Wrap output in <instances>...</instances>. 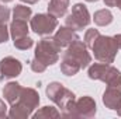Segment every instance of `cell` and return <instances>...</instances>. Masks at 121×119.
<instances>
[{
	"mask_svg": "<svg viewBox=\"0 0 121 119\" xmlns=\"http://www.w3.org/2000/svg\"><path fill=\"white\" fill-rule=\"evenodd\" d=\"M38 102H39V98H38V94L35 92V90L23 88L18 99L11 105V111H10L9 116H11V118L30 116V114L32 112V109H35Z\"/></svg>",
	"mask_w": 121,
	"mask_h": 119,
	"instance_id": "cell-1",
	"label": "cell"
},
{
	"mask_svg": "<svg viewBox=\"0 0 121 119\" xmlns=\"http://www.w3.org/2000/svg\"><path fill=\"white\" fill-rule=\"evenodd\" d=\"M91 49L94 52V58L99 62L110 64V63H113V60L117 55L118 46H117L114 38L99 35L97 39L94 41V44L91 45Z\"/></svg>",
	"mask_w": 121,
	"mask_h": 119,
	"instance_id": "cell-2",
	"label": "cell"
},
{
	"mask_svg": "<svg viewBox=\"0 0 121 119\" xmlns=\"http://www.w3.org/2000/svg\"><path fill=\"white\" fill-rule=\"evenodd\" d=\"M89 77L106 81L108 84V87H120L121 88V73L117 69H114L106 63L93 64L89 69Z\"/></svg>",
	"mask_w": 121,
	"mask_h": 119,
	"instance_id": "cell-3",
	"label": "cell"
},
{
	"mask_svg": "<svg viewBox=\"0 0 121 119\" xmlns=\"http://www.w3.org/2000/svg\"><path fill=\"white\" fill-rule=\"evenodd\" d=\"M60 51V48L58 46V44L52 39H42L38 42L37 45V49H35V58L38 62H41L42 64L48 66V64H52L58 60V52Z\"/></svg>",
	"mask_w": 121,
	"mask_h": 119,
	"instance_id": "cell-4",
	"label": "cell"
},
{
	"mask_svg": "<svg viewBox=\"0 0 121 119\" xmlns=\"http://www.w3.org/2000/svg\"><path fill=\"white\" fill-rule=\"evenodd\" d=\"M47 95L48 98H51L59 108L63 109V112H66L72 104L75 102V95L73 92H70L68 88H65L59 83H52L48 86L47 88Z\"/></svg>",
	"mask_w": 121,
	"mask_h": 119,
	"instance_id": "cell-5",
	"label": "cell"
},
{
	"mask_svg": "<svg viewBox=\"0 0 121 119\" xmlns=\"http://www.w3.org/2000/svg\"><path fill=\"white\" fill-rule=\"evenodd\" d=\"M89 23H90L89 11L80 3L75 4L73 8H72V13L66 17V27H69L70 30H73V31L83 30L85 27L89 25Z\"/></svg>",
	"mask_w": 121,
	"mask_h": 119,
	"instance_id": "cell-6",
	"label": "cell"
},
{
	"mask_svg": "<svg viewBox=\"0 0 121 119\" xmlns=\"http://www.w3.org/2000/svg\"><path fill=\"white\" fill-rule=\"evenodd\" d=\"M31 30L38 35H48L56 28L58 21L56 17L48 14H37L34 18H31Z\"/></svg>",
	"mask_w": 121,
	"mask_h": 119,
	"instance_id": "cell-7",
	"label": "cell"
},
{
	"mask_svg": "<svg viewBox=\"0 0 121 119\" xmlns=\"http://www.w3.org/2000/svg\"><path fill=\"white\" fill-rule=\"evenodd\" d=\"M63 56L75 60L82 69L86 67V66H89V63L91 62L90 55H89V52L86 49V45H83V42H80L79 39L75 41L72 45H69V48H68V51L65 52Z\"/></svg>",
	"mask_w": 121,
	"mask_h": 119,
	"instance_id": "cell-8",
	"label": "cell"
},
{
	"mask_svg": "<svg viewBox=\"0 0 121 119\" xmlns=\"http://www.w3.org/2000/svg\"><path fill=\"white\" fill-rule=\"evenodd\" d=\"M96 114V104L90 97H83L78 102H73L72 107L63 112L65 116H93Z\"/></svg>",
	"mask_w": 121,
	"mask_h": 119,
	"instance_id": "cell-9",
	"label": "cell"
},
{
	"mask_svg": "<svg viewBox=\"0 0 121 119\" xmlns=\"http://www.w3.org/2000/svg\"><path fill=\"white\" fill-rule=\"evenodd\" d=\"M23 70V66L21 63L14 58H4V59L0 60V79L4 80V79H11V77H16L21 73Z\"/></svg>",
	"mask_w": 121,
	"mask_h": 119,
	"instance_id": "cell-10",
	"label": "cell"
},
{
	"mask_svg": "<svg viewBox=\"0 0 121 119\" xmlns=\"http://www.w3.org/2000/svg\"><path fill=\"white\" fill-rule=\"evenodd\" d=\"M78 39H79V36L73 32V30H70L69 27H62L60 30H58V32L54 36V41L58 44L59 48L69 46V45H72Z\"/></svg>",
	"mask_w": 121,
	"mask_h": 119,
	"instance_id": "cell-11",
	"label": "cell"
},
{
	"mask_svg": "<svg viewBox=\"0 0 121 119\" xmlns=\"http://www.w3.org/2000/svg\"><path fill=\"white\" fill-rule=\"evenodd\" d=\"M103 102L110 109H118L121 105V88L120 87H108L103 95Z\"/></svg>",
	"mask_w": 121,
	"mask_h": 119,
	"instance_id": "cell-12",
	"label": "cell"
},
{
	"mask_svg": "<svg viewBox=\"0 0 121 119\" xmlns=\"http://www.w3.org/2000/svg\"><path fill=\"white\" fill-rule=\"evenodd\" d=\"M68 4H69V0H49L48 13L56 18L62 17V16H65V13L68 10Z\"/></svg>",
	"mask_w": 121,
	"mask_h": 119,
	"instance_id": "cell-13",
	"label": "cell"
},
{
	"mask_svg": "<svg viewBox=\"0 0 121 119\" xmlns=\"http://www.w3.org/2000/svg\"><path fill=\"white\" fill-rule=\"evenodd\" d=\"M10 31H11V36L13 39H18V38H23V36H27V32H28V27H27V21H23V20H14L10 25Z\"/></svg>",
	"mask_w": 121,
	"mask_h": 119,
	"instance_id": "cell-14",
	"label": "cell"
},
{
	"mask_svg": "<svg viewBox=\"0 0 121 119\" xmlns=\"http://www.w3.org/2000/svg\"><path fill=\"white\" fill-rule=\"evenodd\" d=\"M21 90H23V88L20 87V84H18V83H9V84L4 87L3 95H4V98H6V99L13 105V104L18 99Z\"/></svg>",
	"mask_w": 121,
	"mask_h": 119,
	"instance_id": "cell-15",
	"label": "cell"
},
{
	"mask_svg": "<svg viewBox=\"0 0 121 119\" xmlns=\"http://www.w3.org/2000/svg\"><path fill=\"white\" fill-rule=\"evenodd\" d=\"M82 67L75 62V60L69 59V58H66V56H63L62 58V63H60V70L66 74V76H75L79 70H80Z\"/></svg>",
	"mask_w": 121,
	"mask_h": 119,
	"instance_id": "cell-16",
	"label": "cell"
},
{
	"mask_svg": "<svg viewBox=\"0 0 121 119\" xmlns=\"http://www.w3.org/2000/svg\"><path fill=\"white\" fill-rule=\"evenodd\" d=\"M111 21H113V14L108 10L103 8V10H99V11L94 13V23L97 25L104 27V25H108Z\"/></svg>",
	"mask_w": 121,
	"mask_h": 119,
	"instance_id": "cell-17",
	"label": "cell"
},
{
	"mask_svg": "<svg viewBox=\"0 0 121 119\" xmlns=\"http://www.w3.org/2000/svg\"><path fill=\"white\" fill-rule=\"evenodd\" d=\"M13 14H14V20L27 21L31 16V8L30 7H26V6H16Z\"/></svg>",
	"mask_w": 121,
	"mask_h": 119,
	"instance_id": "cell-18",
	"label": "cell"
},
{
	"mask_svg": "<svg viewBox=\"0 0 121 119\" xmlns=\"http://www.w3.org/2000/svg\"><path fill=\"white\" fill-rule=\"evenodd\" d=\"M14 46L16 48H18V49H28L32 46V39L28 38V36H23V38H18V39H16L14 41Z\"/></svg>",
	"mask_w": 121,
	"mask_h": 119,
	"instance_id": "cell-19",
	"label": "cell"
},
{
	"mask_svg": "<svg viewBox=\"0 0 121 119\" xmlns=\"http://www.w3.org/2000/svg\"><path fill=\"white\" fill-rule=\"evenodd\" d=\"M39 116H59V112L55 109V108H51V107H44L42 111L34 114V118H39Z\"/></svg>",
	"mask_w": 121,
	"mask_h": 119,
	"instance_id": "cell-20",
	"label": "cell"
},
{
	"mask_svg": "<svg viewBox=\"0 0 121 119\" xmlns=\"http://www.w3.org/2000/svg\"><path fill=\"white\" fill-rule=\"evenodd\" d=\"M100 34H99V31L97 30H89L86 32V35H85V41H86V46H89L91 48V45L94 44V41L97 39V36H99Z\"/></svg>",
	"mask_w": 121,
	"mask_h": 119,
	"instance_id": "cell-21",
	"label": "cell"
},
{
	"mask_svg": "<svg viewBox=\"0 0 121 119\" xmlns=\"http://www.w3.org/2000/svg\"><path fill=\"white\" fill-rule=\"evenodd\" d=\"M9 39V30L6 27V23H0V44L6 42Z\"/></svg>",
	"mask_w": 121,
	"mask_h": 119,
	"instance_id": "cell-22",
	"label": "cell"
},
{
	"mask_svg": "<svg viewBox=\"0 0 121 119\" xmlns=\"http://www.w3.org/2000/svg\"><path fill=\"white\" fill-rule=\"evenodd\" d=\"M45 64H42L41 62H38L37 59H34L32 60V63H31V69L34 70V71H38V73H41V71H44L45 70Z\"/></svg>",
	"mask_w": 121,
	"mask_h": 119,
	"instance_id": "cell-23",
	"label": "cell"
},
{
	"mask_svg": "<svg viewBox=\"0 0 121 119\" xmlns=\"http://www.w3.org/2000/svg\"><path fill=\"white\" fill-rule=\"evenodd\" d=\"M10 18V10L7 7H0V23H6Z\"/></svg>",
	"mask_w": 121,
	"mask_h": 119,
	"instance_id": "cell-24",
	"label": "cell"
},
{
	"mask_svg": "<svg viewBox=\"0 0 121 119\" xmlns=\"http://www.w3.org/2000/svg\"><path fill=\"white\" fill-rule=\"evenodd\" d=\"M1 116H6V105H4V102L0 99V118Z\"/></svg>",
	"mask_w": 121,
	"mask_h": 119,
	"instance_id": "cell-25",
	"label": "cell"
},
{
	"mask_svg": "<svg viewBox=\"0 0 121 119\" xmlns=\"http://www.w3.org/2000/svg\"><path fill=\"white\" fill-rule=\"evenodd\" d=\"M114 41H116V44H117L118 49H121V34H120V35H116V36H114Z\"/></svg>",
	"mask_w": 121,
	"mask_h": 119,
	"instance_id": "cell-26",
	"label": "cell"
},
{
	"mask_svg": "<svg viewBox=\"0 0 121 119\" xmlns=\"http://www.w3.org/2000/svg\"><path fill=\"white\" fill-rule=\"evenodd\" d=\"M104 3H106L108 7H113V6L117 4V0H104Z\"/></svg>",
	"mask_w": 121,
	"mask_h": 119,
	"instance_id": "cell-27",
	"label": "cell"
},
{
	"mask_svg": "<svg viewBox=\"0 0 121 119\" xmlns=\"http://www.w3.org/2000/svg\"><path fill=\"white\" fill-rule=\"evenodd\" d=\"M21 1H26V3H30V4H34V3H37L38 0H21Z\"/></svg>",
	"mask_w": 121,
	"mask_h": 119,
	"instance_id": "cell-28",
	"label": "cell"
},
{
	"mask_svg": "<svg viewBox=\"0 0 121 119\" xmlns=\"http://www.w3.org/2000/svg\"><path fill=\"white\" fill-rule=\"evenodd\" d=\"M116 6H118V8L121 10V0H117V4Z\"/></svg>",
	"mask_w": 121,
	"mask_h": 119,
	"instance_id": "cell-29",
	"label": "cell"
},
{
	"mask_svg": "<svg viewBox=\"0 0 121 119\" xmlns=\"http://www.w3.org/2000/svg\"><path fill=\"white\" fill-rule=\"evenodd\" d=\"M117 111H118V114H120V115H121V105H120V107H118V109H117Z\"/></svg>",
	"mask_w": 121,
	"mask_h": 119,
	"instance_id": "cell-30",
	"label": "cell"
},
{
	"mask_svg": "<svg viewBox=\"0 0 121 119\" xmlns=\"http://www.w3.org/2000/svg\"><path fill=\"white\" fill-rule=\"evenodd\" d=\"M1 1H4V3H9V1H11V0H1Z\"/></svg>",
	"mask_w": 121,
	"mask_h": 119,
	"instance_id": "cell-31",
	"label": "cell"
},
{
	"mask_svg": "<svg viewBox=\"0 0 121 119\" xmlns=\"http://www.w3.org/2000/svg\"><path fill=\"white\" fill-rule=\"evenodd\" d=\"M87 1H97V0H87Z\"/></svg>",
	"mask_w": 121,
	"mask_h": 119,
	"instance_id": "cell-32",
	"label": "cell"
}]
</instances>
